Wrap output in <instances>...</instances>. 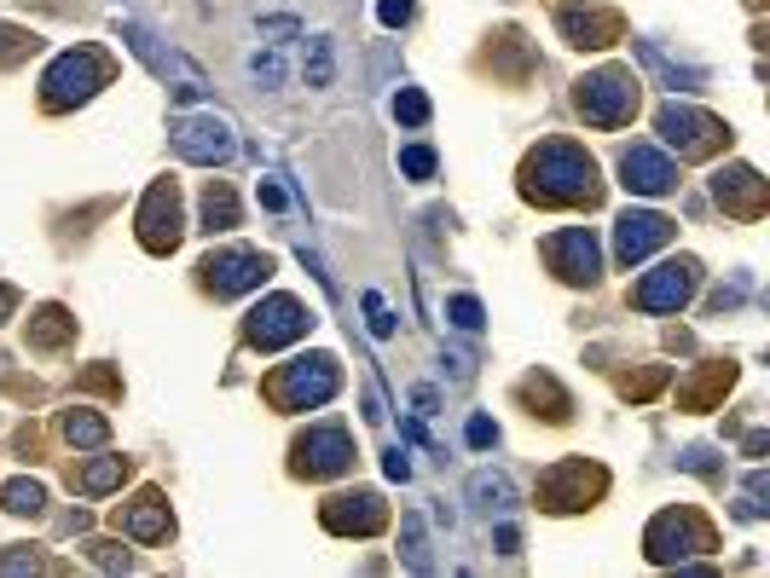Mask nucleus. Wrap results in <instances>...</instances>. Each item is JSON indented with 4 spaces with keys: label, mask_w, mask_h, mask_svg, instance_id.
<instances>
[{
    "label": "nucleus",
    "mask_w": 770,
    "mask_h": 578,
    "mask_svg": "<svg viewBox=\"0 0 770 578\" xmlns=\"http://www.w3.org/2000/svg\"><path fill=\"white\" fill-rule=\"evenodd\" d=\"M521 192L533 203H585V209H591L602 197V185H597V162L585 157L579 144L551 139L521 162Z\"/></svg>",
    "instance_id": "obj_1"
},
{
    "label": "nucleus",
    "mask_w": 770,
    "mask_h": 578,
    "mask_svg": "<svg viewBox=\"0 0 770 578\" xmlns=\"http://www.w3.org/2000/svg\"><path fill=\"white\" fill-rule=\"evenodd\" d=\"M105 81H111V58L93 53V47H76V53H65V58H53V70L41 76V99H47L53 111H65V105L93 99Z\"/></svg>",
    "instance_id": "obj_2"
},
{
    "label": "nucleus",
    "mask_w": 770,
    "mask_h": 578,
    "mask_svg": "<svg viewBox=\"0 0 770 578\" xmlns=\"http://www.w3.org/2000/svg\"><path fill=\"white\" fill-rule=\"evenodd\" d=\"M574 105L591 128H625V122L637 116V81L625 70H597V76L579 81Z\"/></svg>",
    "instance_id": "obj_3"
},
{
    "label": "nucleus",
    "mask_w": 770,
    "mask_h": 578,
    "mask_svg": "<svg viewBox=\"0 0 770 578\" xmlns=\"http://www.w3.org/2000/svg\"><path fill=\"white\" fill-rule=\"evenodd\" d=\"M169 139H174L180 157H186V162H203V169H220V162H232V151H238L232 122L215 116V111H203V116H174Z\"/></svg>",
    "instance_id": "obj_4"
},
{
    "label": "nucleus",
    "mask_w": 770,
    "mask_h": 578,
    "mask_svg": "<svg viewBox=\"0 0 770 578\" xmlns=\"http://www.w3.org/2000/svg\"><path fill=\"white\" fill-rule=\"evenodd\" d=\"M336 359H324V354H308V359H296V365H284V377L273 382V394L278 405H290V411H313L336 394Z\"/></svg>",
    "instance_id": "obj_5"
},
{
    "label": "nucleus",
    "mask_w": 770,
    "mask_h": 578,
    "mask_svg": "<svg viewBox=\"0 0 770 578\" xmlns=\"http://www.w3.org/2000/svg\"><path fill=\"white\" fill-rule=\"evenodd\" d=\"M197 273H203V289H215V296L227 301V296H243V289L267 284L273 261L261 255V250H215L209 261L197 266Z\"/></svg>",
    "instance_id": "obj_6"
},
{
    "label": "nucleus",
    "mask_w": 770,
    "mask_h": 578,
    "mask_svg": "<svg viewBox=\"0 0 770 578\" xmlns=\"http://www.w3.org/2000/svg\"><path fill=\"white\" fill-rule=\"evenodd\" d=\"M696 284H701V266L696 261H660L655 273L632 289V301L643 307V313H678V307L696 296Z\"/></svg>",
    "instance_id": "obj_7"
},
{
    "label": "nucleus",
    "mask_w": 770,
    "mask_h": 578,
    "mask_svg": "<svg viewBox=\"0 0 770 578\" xmlns=\"http://www.w3.org/2000/svg\"><path fill=\"white\" fill-rule=\"evenodd\" d=\"M301 330H308V313H301L296 296H267L250 313V324H243V336H250V347H261V354H273V347L296 342Z\"/></svg>",
    "instance_id": "obj_8"
},
{
    "label": "nucleus",
    "mask_w": 770,
    "mask_h": 578,
    "mask_svg": "<svg viewBox=\"0 0 770 578\" xmlns=\"http://www.w3.org/2000/svg\"><path fill=\"white\" fill-rule=\"evenodd\" d=\"M354 458V440H348V428H336V423H324V428H308L296 440V474H308V481H324V474H342Z\"/></svg>",
    "instance_id": "obj_9"
},
{
    "label": "nucleus",
    "mask_w": 770,
    "mask_h": 578,
    "mask_svg": "<svg viewBox=\"0 0 770 578\" xmlns=\"http://www.w3.org/2000/svg\"><path fill=\"white\" fill-rule=\"evenodd\" d=\"M643 544H648V562H678L689 550H713V532H706L696 515L666 509V515H655V527H648Z\"/></svg>",
    "instance_id": "obj_10"
},
{
    "label": "nucleus",
    "mask_w": 770,
    "mask_h": 578,
    "mask_svg": "<svg viewBox=\"0 0 770 578\" xmlns=\"http://www.w3.org/2000/svg\"><path fill=\"white\" fill-rule=\"evenodd\" d=\"M620 185L637 192V197H666L678 185V169H673L666 151H655V144H632V151L620 157Z\"/></svg>",
    "instance_id": "obj_11"
},
{
    "label": "nucleus",
    "mask_w": 770,
    "mask_h": 578,
    "mask_svg": "<svg viewBox=\"0 0 770 578\" xmlns=\"http://www.w3.org/2000/svg\"><path fill=\"white\" fill-rule=\"evenodd\" d=\"M544 261H551L567 284H591V278H597V266H602L597 238L585 232V226H567V232L544 238Z\"/></svg>",
    "instance_id": "obj_12"
},
{
    "label": "nucleus",
    "mask_w": 770,
    "mask_h": 578,
    "mask_svg": "<svg viewBox=\"0 0 770 578\" xmlns=\"http://www.w3.org/2000/svg\"><path fill=\"white\" fill-rule=\"evenodd\" d=\"M139 243L151 255H169L180 243V197L174 185H151L146 192V209H139Z\"/></svg>",
    "instance_id": "obj_13"
},
{
    "label": "nucleus",
    "mask_w": 770,
    "mask_h": 578,
    "mask_svg": "<svg viewBox=\"0 0 770 578\" xmlns=\"http://www.w3.org/2000/svg\"><path fill=\"white\" fill-rule=\"evenodd\" d=\"M655 128L666 134V144H678L683 157H696V151H706V144L724 134V122H713L706 111H689V105H660Z\"/></svg>",
    "instance_id": "obj_14"
},
{
    "label": "nucleus",
    "mask_w": 770,
    "mask_h": 578,
    "mask_svg": "<svg viewBox=\"0 0 770 578\" xmlns=\"http://www.w3.org/2000/svg\"><path fill=\"white\" fill-rule=\"evenodd\" d=\"M673 238V220L666 215H648V209H625L620 215V226H614V255L632 266V261H643L648 250H660V243Z\"/></svg>",
    "instance_id": "obj_15"
},
{
    "label": "nucleus",
    "mask_w": 770,
    "mask_h": 578,
    "mask_svg": "<svg viewBox=\"0 0 770 578\" xmlns=\"http://www.w3.org/2000/svg\"><path fill=\"white\" fill-rule=\"evenodd\" d=\"M382 521H389V509H382L377 492H342V498L324 504V527H331V532H354V539H371Z\"/></svg>",
    "instance_id": "obj_16"
},
{
    "label": "nucleus",
    "mask_w": 770,
    "mask_h": 578,
    "mask_svg": "<svg viewBox=\"0 0 770 578\" xmlns=\"http://www.w3.org/2000/svg\"><path fill=\"white\" fill-rule=\"evenodd\" d=\"M713 197L724 203L729 215H759V209H765V180L736 162V169H719V174H713Z\"/></svg>",
    "instance_id": "obj_17"
},
{
    "label": "nucleus",
    "mask_w": 770,
    "mask_h": 578,
    "mask_svg": "<svg viewBox=\"0 0 770 578\" xmlns=\"http://www.w3.org/2000/svg\"><path fill=\"white\" fill-rule=\"evenodd\" d=\"M585 492H602V474L585 469V463H562V469H551V481H544V504L551 509H579Z\"/></svg>",
    "instance_id": "obj_18"
},
{
    "label": "nucleus",
    "mask_w": 770,
    "mask_h": 578,
    "mask_svg": "<svg viewBox=\"0 0 770 578\" xmlns=\"http://www.w3.org/2000/svg\"><path fill=\"white\" fill-rule=\"evenodd\" d=\"M116 527L128 532V539H139V544H162V539H169V504H162L157 492H146L134 509L116 515Z\"/></svg>",
    "instance_id": "obj_19"
},
{
    "label": "nucleus",
    "mask_w": 770,
    "mask_h": 578,
    "mask_svg": "<svg viewBox=\"0 0 770 578\" xmlns=\"http://www.w3.org/2000/svg\"><path fill=\"white\" fill-rule=\"evenodd\" d=\"M556 24L574 35V47H608V41L620 35V24H614L608 12H579V7H562Z\"/></svg>",
    "instance_id": "obj_20"
},
{
    "label": "nucleus",
    "mask_w": 770,
    "mask_h": 578,
    "mask_svg": "<svg viewBox=\"0 0 770 578\" xmlns=\"http://www.w3.org/2000/svg\"><path fill=\"white\" fill-rule=\"evenodd\" d=\"M632 53H637L643 65L666 81V88H678V93H696V88H706V76H701V70H683V65H673V58H666V53L655 47V41H632Z\"/></svg>",
    "instance_id": "obj_21"
},
{
    "label": "nucleus",
    "mask_w": 770,
    "mask_h": 578,
    "mask_svg": "<svg viewBox=\"0 0 770 578\" xmlns=\"http://www.w3.org/2000/svg\"><path fill=\"white\" fill-rule=\"evenodd\" d=\"M470 504L486 509V515H510V509H516V486L504 481V474L481 469V474H470Z\"/></svg>",
    "instance_id": "obj_22"
},
{
    "label": "nucleus",
    "mask_w": 770,
    "mask_h": 578,
    "mask_svg": "<svg viewBox=\"0 0 770 578\" xmlns=\"http://www.w3.org/2000/svg\"><path fill=\"white\" fill-rule=\"evenodd\" d=\"M122 474H128V458H105V463H88L76 474V486L88 492V498H105L111 486H122Z\"/></svg>",
    "instance_id": "obj_23"
},
{
    "label": "nucleus",
    "mask_w": 770,
    "mask_h": 578,
    "mask_svg": "<svg viewBox=\"0 0 770 578\" xmlns=\"http://www.w3.org/2000/svg\"><path fill=\"white\" fill-rule=\"evenodd\" d=\"M400 550H405V567L412 573H429V539H423V521L417 515H400Z\"/></svg>",
    "instance_id": "obj_24"
},
{
    "label": "nucleus",
    "mask_w": 770,
    "mask_h": 578,
    "mask_svg": "<svg viewBox=\"0 0 770 578\" xmlns=\"http://www.w3.org/2000/svg\"><path fill=\"white\" fill-rule=\"evenodd\" d=\"M41 504H47L41 481H7V486H0V509H7V515H41Z\"/></svg>",
    "instance_id": "obj_25"
},
{
    "label": "nucleus",
    "mask_w": 770,
    "mask_h": 578,
    "mask_svg": "<svg viewBox=\"0 0 770 578\" xmlns=\"http://www.w3.org/2000/svg\"><path fill=\"white\" fill-rule=\"evenodd\" d=\"M105 434H111V423L93 417V411H70L65 417V440L70 446H105Z\"/></svg>",
    "instance_id": "obj_26"
},
{
    "label": "nucleus",
    "mask_w": 770,
    "mask_h": 578,
    "mask_svg": "<svg viewBox=\"0 0 770 578\" xmlns=\"http://www.w3.org/2000/svg\"><path fill=\"white\" fill-rule=\"evenodd\" d=\"M203 220H209V232H232L238 226V203L227 185H209V197H203Z\"/></svg>",
    "instance_id": "obj_27"
},
{
    "label": "nucleus",
    "mask_w": 770,
    "mask_h": 578,
    "mask_svg": "<svg viewBox=\"0 0 770 578\" xmlns=\"http://www.w3.org/2000/svg\"><path fill=\"white\" fill-rule=\"evenodd\" d=\"M308 88H331V41L324 35L308 41Z\"/></svg>",
    "instance_id": "obj_28"
},
{
    "label": "nucleus",
    "mask_w": 770,
    "mask_h": 578,
    "mask_svg": "<svg viewBox=\"0 0 770 578\" xmlns=\"http://www.w3.org/2000/svg\"><path fill=\"white\" fill-rule=\"evenodd\" d=\"M394 116L405 122V128H423V122H429V99H423L417 88H400L394 93Z\"/></svg>",
    "instance_id": "obj_29"
},
{
    "label": "nucleus",
    "mask_w": 770,
    "mask_h": 578,
    "mask_svg": "<svg viewBox=\"0 0 770 578\" xmlns=\"http://www.w3.org/2000/svg\"><path fill=\"white\" fill-rule=\"evenodd\" d=\"M446 319H452L458 330H481V324H486V313H481V301H475V296H452Z\"/></svg>",
    "instance_id": "obj_30"
},
{
    "label": "nucleus",
    "mask_w": 770,
    "mask_h": 578,
    "mask_svg": "<svg viewBox=\"0 0 770 578\" xmlns=\"http://www.w3.org/2000/svg\"><path fill=\"white\" fill-rule=\"evenodd\" d=\"M400 169L412 174V180H429V174H435V151H429V144H405V151H400Z\"/></svg>",
    "instance_id": "obj_31"
},
{
    "label": "nucleus",
    "mask_w": 770,
    "mask_h": 578,
    "mask_svg": "<svg viewBox=\"0 0 770 578\" xmlns=\"http://www.w3.org/2000/svg\"><path fill=\"white\" fill-rule=\"evenodd\" d=\"M365 319H371V336H394V313L377 289H365Z\"/></svg>",
    "instance_id": "obj_32"
},
{
    "label": "nucleus",
    "mask_w": 770,
    "mask_h": 578,
    "mask_svg": "<svg viewBox=\"0 0 770 578\" xmlns=\"http://www.w3.org/2000/svg\"><path fill=\"white\" fill-rule=\"evenodd\" d=\"M65 330H70V319L58 313V307H47V313H41V330H35V342H41V347H53V342H65Z\"/></svg>",
    "instance_id": "obj_33"
},
{
    "label": "nucleus",
    "mask_w": 770,
    "mask_h": 578,
    "mask_svg": "<svg viewBox=\"0 0 770 578\" xmlns=\"http://www.w3.org/2000/svg\"><path fill=\"white\" fill-rule=\"evenodd\" d=\"M250 76H255V81H267V88H278V76H284L278 53H255V58H250Z\"/></svg>",
    "instance_id": "obj_34"
},
{
    "label": "nucleus",
    "mask_w": 770,
    "mask_h": 578,
    "mask_svg": "<svg viewBox=\"0 0 770 578\" xmlns=\"http://www.w3.org/2000/svg\"><path fill=\"white\" fill-rule=\"evenodd\" d=\"M382 469H389V481H412V458H405L400 446H389V451H382Z\"/></svg>",
    "instance_id": "obj_35"
},
{
    "label": "nucleus",
    "mask_w": 770,
    "mask_h": 578,
    "mask_svg": "<svg viewBox=\"0 0 770 578\" xmlns=\"http://www.w3.org/2000/svg\"><path fill=\"white\" fill-rule=\"evenodd\" d=\"M377 18H382L389 30H400L405 18H412V0H382V7H377Z\"/></svg>",
    "instance_id": "obj_36"
},
{
    "label": "nucleus",
    "mask_w": 770,
    "mask_h": 578,
    "mask_svg": "<svg viewBox=\"0 0 770 578\" xmlns=\"http://www.w3.org/2000/svg\"><path fill=\"white\" fill-rule=\"evenodd\" d=\"M493 440H498V428L486 423V417H475V423H470V446H493Z\"/></svg>",
    "instance_id": "obj_37"
},
{
    "label": "nucleus",
    "mask_w": 770,
    "mask_h": 578,
    "mask_svg": "<svg viewBox=\"0 0 770 578\" xmlns=\"http://www.w3.org/2000/svg\"><path fill=\"white\" fill-rule=\"evenodd\" d=\"M93 562L99 567H128V555H116V544H93Z\"/></svg>",
    "instance_id": "obj_38"
},
{
    "label": "nucleus",
    "mask_w": 770,
    "mask_h": 578,
    "mask_svg": "<svg viewBox=\"0 0 770 578\" xmlns=\"http://www.w3.org/2000/svg\"><path fill=\"white\" fill-rule=\"evenodd\" d=\"M412 405H417V417H435V388H412Z\"/></svg>",
    "instance_id": "obj_39"
},
{
    "label": "nucleus",
    "mask_w": 770,
    "mask_h": 578,
    "mask_svg": "<svg viewBox=\"0 0 770 578\" xmlns=\"http://www.w3.org/2000/svg\"><path fill=\"white\" fill-rule=\"evenodd\" d=\"M261 203H267V209H284V192H278L273 180H261Z\"/></svg>",
    "instance_id": "obj_40"
},
{
    "label": "nucleus",
    "mask_w": 770,
    "mask_h": 578,
    "mask_svg": "<svg viewBox=\"0 0 770 578\" xmlns=\"http://www.w3.org/2000/svg\"><path fill=\"white\" fill-rule=\"evenodd\" d=\"M261 35H296V24H290V18H267V24H261Z\"/></svg>",
    "instance_id": "obj_41"
},
{
    "label": "nucleus",
    "mask_w": 770,
    "mask_h": 578,
    "mask_svg": "<svg viewBox=\"0 0 770 578\" xmlns=\"http://www.w3.org/2000/svg\"><path fill=\"white\" fill-rule=\"evenodd\" d=\"M498 550H504V555H516V550H521V539H516V527H498Z\"/></svg>",
    "instance_id": "obj_42"
},
{
    "label": "nucleus",
    "mask_w": 770,
    "mask_h": 578,
    "mask_svg": "<svg viewBox=\"0 0 770 578\" xmlns=\"http://www.w3.org/2000/svg\"><path fill=\"white\" fill-rule=\"evenodd\" d=\"M12 307H18V289H7V284H0V324H7V313H12Z\"/></svg>",
    "instance_id": "obj_43"
}]
</instances>
